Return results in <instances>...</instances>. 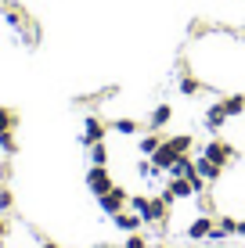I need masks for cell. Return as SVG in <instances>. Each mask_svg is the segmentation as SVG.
Segmentation results:
<instances>
[{
  "label": "cell",
  "mask_w": 245,
  "mask_h": 248,
  "mask_svg": "<svg viewBox=\"0 0 245 248\" xmlns=\"http://www.w3.org/2000/svg\"><path fill=\"white\" fill-rule=\"evenodd\" d=\"M195 173H198V176H202V180H206V184H216V180H220V176H224V166H216L213 158L198 155V158H195Z\"/></svg>",
  "instance_id": "cell-6"
},
{
  "label": "cell",
  "mask_w": 245,
  "mask_h": 248,
  "mask_svg": "<svg viewBox=\"0 0 245 248\" xmlns=\"http://www.w3.org/2000/svg\"><path fill=\"white\" fill-rule=\"evenodd\" d=\"M40 248H58L54 241H40Z\"/></svg>",
  "instance_id": "cell-25"
},
{
  "label": "cell",
  "mask_w": 245,
  "mask_h": 248,
  "mask_svg": "<svg viewBox=\"0 0 245 248\" xmlns=\"http://www.w3.org/2000/svg\"><path fill=\"white\" fill-rule=\"evenodd\" d=\"M224 108H227V115H242L245 112V93H231V97H224Z\"/></svg>",
  "instance_id": "cell-15"
},
{
  "label": "cell",
  "mask_w": 245,
  "mask_h": 248,
  "mask_svg": "<svg viewBox=\"0 0 245 248\" xmlns=\"http://www.w3.org/2000/svg\"><path fill=\"white\" fill-rule=\"evenodd\" d=\"M15 126H18V112L0 108V133H4V130H15Z\"/></svg>",
  "instance_id": "cell-17"
},
{
  "label": "cell",
  "mask_w": 245,
  "mask_h": 248,
  "mask_svg": "<svg viewBox=\"0 0 245 248\" xmlns=\"http://www.w3.org/2000/svg\"><path fill=\"white\" fill-rule=\"evenodd\" d=\"M177 90H180L184 97H198V93H202V83L188 72V68H184V72H180V79H177Z\"/></svg>",
  "instance_id": "cell-11"
},
{
  "label": "cell",
  "mask_w": 245,
  "mask_h": 248,
  "mask_svg": "<svg viewBox=\"0 0 245 248\" xmlns=\"http://www.w3.org/2000/svg\"><path fill=\"white\" fill-rule=\"evenodd\" d=\"M112 130H115V133H123V137H133V133H137V123H133V119H115Z\"/></svg>",
  "instance_id": "cell-19"
},
{
  "label": "cell",
  "mask_w": 245,
  "mask_h": 248,
  "mask_svg": "<svg viewBox=\"0 0 245 248\" xmlns=\"http://www.w3.org/2000/svg\"><path fill=\"white\" fill-rule=\"evenodd\" d=\"M216 227H220V230H227V234H234V227H238V219H231V216H220V219H216Z\"/></svg>",
  "instance_id": "cell-21"
},
{
  "label": "cell",
  "mask_w": 245,
  "mask_h": 248,
  "mask_svg": "<svg viewBox=\"0 0 245 248\" xmlns=\"http://www.w3.org/2000/svg\"><path fill=\"white\" fill-rule=\"evenodd\" d=\"M234 234H242V237H245V219H238V227H234Z\"/></svg>",
  "instance_id": "cell-24"
},
{
  "label": "cell",
  "mask_w": 245,
  "mask_h": 248,
  "mask_svg": "<svg viewBox=\"0 0 245 248\" xmlns=\"http://www.w3.org/2000/svg\"><path fill=\"white\" fill-rule=\"evenodd\" d=\"M126 248H148V241L141 234H130V237H126Z\"/></svg>",
  "instance_id": "cell-22"
},
{
  "label": "cell",
  "mask_w": 245,
  "mask_h": 248,
  "mask_svg": "<svg viewBox=\"0 0 245 248\" xmlns=\"http://www.w3.org/2000/svg\"><path fill=\"white\" fill-rule=\"evenodd\" d=\"M159 144H163V140H159L155 133H148V137H141V144H137V148H141V155H145V158H151V155H155V148H159Z\"/></svg>",
  "instance_id": "cell-16"
},
{
  "label": "cell",
  "mask_w": 245,
  "mask_h": 248,
  "mask_svg": "<svg viewBox=\"0 0 245 248\" xmlns=\"http://www.w3.org/2000/svg\"><path fill=\"white\" fill-rule=\"evenodd\" d=\"M202 155L213 158L216 166H231V162H234V148H231L227 140H209L206 148H202Z\"/></svg>",
  "instance_id": "cell-4"
},
{
  "label": "cell",
  "mask_w": 245,
  "mask_h": 248,
  "mask_svg": "<svg viewBox=\"0 0 245 248\" xmlns=\"http://www.w3.org/2000/svg\"><path fill=\"white\" fill-rule=\"evenodd\" d=\"M87 155H90V166H108V148H105V144H90V148H87Z\"/></svg>",
  "instance_id": "cell-14"
},
{
  "label": "cell",
  "mask_w": 245,
  "mask_h": 248,
  "mask_svg": "<svg viewBox=\"0 0 245 248\" xmlns=\"http://www.w3.org/2000/svg\"><path fill=\"white\" fill-rule=\"evenodd\" d=\"M112 223L119 227V230H126V234H133V230H141V227H145V219H141L133 209H130V212L123 209V212H115V216H112Z\"/></svg>",
  "instance_id": "cell-9"
},
{
  "label": "cell",
  "mask_w": 245,
  "mask_h": 248,
  "mask_svg": "<svg viewBox=\"0 0 245 248\" xmlns=\"http://www.w3.org/2000/svg\"><path fill=\"white\" fill-rule=\"evenodd\" d=\"M112 176H108V166H90L87 169V191L90 194H98V198H101V194H105V191H112Z\"/></svg>",
  "instance_id": "cell-2"
},
{
  "label": "cell",
  "mask_w": 245,
  "mask_h": 248,
  "mask_svg": "<svg viewBox=\"0 0 245 248\" xmlns=\"http://www.w3.org/2000/svg\"><path fill=\"white\" fill-rule=\"evenodd\" d=\"M11 205H15V194L7 187H0V212H11Z\"/></svg>",
  "instance_id": "cell-20"
},
{
  "label": "cell",
  "mask_w": 245,
  "mask_h": 248,
  "mask_svg": "<svg viewBox=\"0 0 245 248\" xmlns=\"http://www.w3.org/2000/svg\"><path fill=\"white\" fill-rule=\"evenodd\" d=\"M213 216H198L195 223L188 227V241H209V234H213Z\"/></svg>",
  "instance_id": "cell-8"
},
{
  "label": "cell",
  "mask_w": 245,
  "mask_h": 248,
  "mask_svg": "<svg viewBox=\"0 0 245 248\" xmlns=\"http://www.w3.org/2000/svg\"><path fill=\"white\" fill-rule=\"evenodd\" d=\"M83 148H90V144H98V140H105V123H101L98 115H87L83 119Z\"/></svg>",
  "instance_id": "cell-5"
},
{
  "label": "cell",
  "mask_w": 245,
  "mask_h": 248,
  "mask_svg": "<svg viewBox=\"0 0 245 248\" xmlns=\"http://www.w3.org/2000/svg\"><path fill=\"white\" fill-rule=\"evenodd\" d=\"M0 151H4V155H15V151H18V144H15V130L0 133Z\"/></svg>",
  "instance_id": "cell-18"
},
{
  "label": "cell",
  "mask_w": 245,
  "mask_h": 248,
  "mask_svg": "<svg viewBox=\"0 0 245 248\" xmlns=\"http://www.w3.org/2000/svg\"><path fill=\"white\" fill-rule=\"evenodd\" d=\"M170 119H173V108L170 105H155V112L148 115V126H151V130H163Z\"/></svg>",
  "instance_id": "cell-12"
},
{
  "label": "cell",
  "mask_w": 245,
  "mask_h": 248,
  "mask_svg": "<svg viewBox=\"0 0 245 248\" xmlns=\"http://www.w3.org/2000/svg\"><path fill=\"white\" fill-rule=\"evenodd\" d=\"M166 216H170V202H166L163 194H159V198L148 194V205L141 209V219H145V223H166Z\"/></svg>",
  "instance_id": "cell-3"
},
{
  "label": "cell",
  "mask_w": 245,
  "mask_h": 248,
  "mask_svg": "<svg viewBox=\"0 0 245 248\" xmlns=\"http://www.w3.org/2000/svg\"><path fill=\"white\" fill-rule=\"evenodd\" d=\"M227 119H231V115H227V108H224V101H220V105H209L206 108V115H202V123H206V130H220V126L227 123Z\"/></svg>",
  "instance_id": "cell-7"
},
{
  "label": "cell",
  "mask_w": 245,
  "mask_h": 248,
  "mask_svg": "<svg viewBox=\"0 0 245 248\" xmlns=\"http://www.w3.org/2000/svg\"><path fill=\"white\" fill-rule=\"evenodd\" d=\"M126 205H130V198H126L123 187H112V191H105V194L98 198V209L105 212V216H115V212H123Z\"/></svg>",
  "instance_id": "cell-1"
},
{
  "label": "cell",
  "mask_w": 245,
  "mask_h": 248,
  "mask_svg": "<svg viewBox=\"0 0 245 248\" xmlns=\"http://www.w3.org/2000/svg\"><path fill=\"white\" fill-rule=\"evenodd\" d=\"M177 158H180V155H177V151L170 148V144L163 140V144H159V148H155V155H151V166H155V169H163V173H166V169H170V166H173Z\"/></svg>",
  "instance_id": "cell-10"
},
{
  "label": "cell",
  "mask_w": 245,
  "mask_h": 248,
  "mask_svg": "<svg viewBox=\"0 0 245 248\" xmlns=\"http://www.w3.org/2000/svg\"><path fill=\"white\" fill-rule=\"evenodd\" d=\"M166 144H170V148L177 151V155H188V151H191V144H195V140H191V133H177V137H170Z\"/></svg>",
  "instance_id": "cell-13"
},
{
  "label": "cell",
  "mask_w": 245,
  "mask_h": 248,
  "mask_svg": "<svg viewBox=\"0 0 245 248\" xmlns=\"http://www.w3.org/2000/svg\"><path fill=\"white\" fill-rule=\"evenodd\" d=\"M7 237V223H4V216H0V241Z\"/></svg>",
  "instance_id": "cell-23"
}]
</instances>
